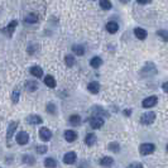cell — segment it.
Segmentation results:
<instances>
[{"instance_id":"12","label":"cell","mask_w":168,"mask_h":168,"mask_svg":"<svg viewBox=\"0 0 168 168\" xmlns=\"http://www.w3.org/2000/svg\"><path fill=\"white\" fill-rule=\"evenodd\" d=\"M17 125H18V123L17 121H12L10 124H9V128H8V133H7V138L10 140L12 139V137H13V134H14V131H15V129H17Z\"/></svg>"},{"instance_id":"25","label":"cell","mask_w":168,"mask_h":168,"mask_svg":"<svg viewBox=\"0 0 168 168\" xmlns=\"http://www.w3.org/2000/svg\"><path fill=\"white\" fill-rule=\"evenodd\" d=\"M64 62H66V64L69 66V67H72L74 64H75V57L74 56H71V54H67L66 57H64Z\"/></svg>"},{"instance_id":"33","label":"cell","mask_w":168,"mask_h":168,"mask_svg":"<svg viewBox=\"0 0 168 168\" xmlns=\"http://www.w3.org/2000/svg\"><path fill=\"white\" fill-rule=\"evenodd\" d=\"M158 34L162 36L164 41H167V30H159V32H158Z\"/></svg>"},{"instance_id":"9","label":"cell","mask_w":168,"mask_h":168,"mask_svg":"<svg viewBox=\"0 0 168 168\" xmlns=\"http://www.w3.org/2000/svg\"><path fill=\"white\" fill-rule=\"evenodd\" d=\"M64 139L67 140V142H75L76 139H77V133L76 131H74V130H66L64 131Z\"/></svg>"},{"instance_id":"35","label":"cell","mask_w":168,"mask_h":168,"mask_svg":"<svg viewBox=\"0 0 168 168\" xmlns=\"http://www.w3.org/2000/svg\"><path fill=\"white\" fill-rule=\"evenodd\" d=\"M167 86H168V84H167V82H164V84H163V90H164L165 92L168 91V87H167Z\"/></svg>"},{"instance_id":"4","label":"cell","mask_w":168,"mask_h":168,"mask_svg":"<svg viewBox=\"0 0 168 168\" xmlns=\"http://www.w3.org/2000/svg\"><path fill=\"white\" fill-rule=\"evenodd\" d=\"M154 120H155V114L152 113V111L143 114L142 118H140V121H142V124H144V125H150Z\"/></svg>"},{"instance_id":"10","label":"cell","mask_w":168,"mask_h":168,"mask_svg":"<svg viewBox=\"0 0 168 168\" xmlns=\"http://www.w3.org/2000/svg\"><path fill=\"white\" fill-rule=\"evenodd\" d=\"M134 34H135V37H137L138 39L143 41V39H145V38H147L148 33H147V30H145V29H143V28H135V29H134Z\"/></svg>"},{"instance_id":"7","label":"cell","mask_w":168,"mask_h":168,"mask_svg":"<svg viewBox=\"0 0 168 168\" xmlns=\"http://www.w3.org/2000/svg\"><path fill=\"white\" fill-rule=\"evenodd\" d=\"M39 137H41L42 140L48 142V140H51V138H52V131H51L48 128H41V130H39Z\"/></svg>"},{"instance_id":"27","label":"cell","mask_w":168,"mask_h":168,"mask_svg":"<svg viewBox=\"0 0 168 168\" xmlns=\"http://www.w3.org/2000/svg\"><path fill=\"white\" fill-rule=\"evenodd\" d=\"M23 160H24V163H27V164H30V165H33V164L36 163L34 158H33V157H30V155H24Z\"/></svg>"},{"instance_id":"13","label":"cell","mask_w":168,"mask_h":168,"mask_svg":"<svg viewBox=\"0 0 168 168\" xmlns=\"http://www.w3.org/2000/svg\"><path fill=\"white\" fill-rule=\"evenodd\" d=\"M30 74L34 77H42L43 76V70L41 69L39 66H33L30 69Z\"/></svg>"},{"instance_id":"5","label":"cell","mask_w":168,"mask_h":168,"mask_svg":"<svg viewBox=\"0 0 168 168\" xmlns=\"http://www.w3.org/2000/svg\"><path fill=\"white\" fill-rule=\"evenodd\" d=\"M157 103H158V99H157V96H150V97H147V99H144L143 100V108H145V109H149V108H153V106H155L157 105Z\"/></svg>"},{"instance_id":"6","label":"cell","mask_w":168,"mask_h":168,"mask_svg":"<svg viewBox=\"0 0 168 168\" xmlns=\"http://www.w3.org/2000/svg\"><path fill=\"white\" fill-rule=\"evenodd\" d=\"M29 142V135H28V133L25 131H19L17 134V143L20 144V145H24Z\"/></svg>"},{"instance_id":"20","label":"cell","mask_w":168,"mask_h":168,"mask_svg":"<svg viewBox=\"0 0 168 168\" xmlns=\"http://www.w3.org/2000/svg\"><path fill=\"white\" fill-rule=\"evenodd\" d=\"M85 143H86L89 147L94 145V144L96 143V135H95V134H87L86 138H85Z\"/></svg>"},{"instance_id":"36","label":"cell","mask_w":168,"mask_h":168,"mask_svg":"<svg viewBox=\"0 0 168 168\" xmlns=\"http://www.w3.org/2000/svg\"><path fill=\"white\" fill-rule=\"evenodd\" d=\"M124 114H125V115H130V114H131V110H125Z\"/></svg>"},{"instance_id":"19","label":"cell","mask_w":168,"mask_h":168,"mask_svg":"<svg viewBox=\"0 0 168 168\" xmlns=\"http://www.w3.org/2000/svg\"><path fill=\"white\" fill-rule=\"evenodd\" d=\"M90 64H91V67H94V69H99V67L103 64V59L100 57H94V58H91Z\"/></svg>"},{"instance_id":"1","label":"cell","mask_w":168,"mask_h":168,"mask_svg":"<svg viewBox=\"0 0 168 168\" xmlns=\"http://www.w3.org/2000/svg\"><path fill=\"white\" fill-rule=\"evenodd\" d=\"M154 149H155L154 144H152V143H143V144H140V147H139V153H140L142 155H148V154L153 153Z\"/></svg>"},{"instance_id":"21","label":"cell","mask_w":168,"mask_h":168,"mask_svg":"<svg viewBox=\"0 0 168 168\" xmlns=\"http://www.w3.org/2000/svg\"><path fill=\"white\" fill-rule=\"evenodd\" d=\"M24 22L25 23H29V24H34L38 22V17L36 14H28L25 18H24Z\"/></svg>"},{"instance_id":"23","label":"cell","mask_w":168,"mask_h":168,"mask_svg":"<svg viewBox=\"0 0 168 168\" xmlns=\"http://www.w3.org/2000/svg\"><path fill=\"white\" fill-rule=\"evenodd\" d=\"M100 7L104 10H110L113 8V4L110 3V0H100Z\"/></svg>"},{"instance_id":"29","label":"cell","mask_w":168,"mask_h":168,"mask_svg":"<svg viewBox=\"0 0 168 168\" xmlns=\"http://www.w3.org/2000/svg\"><path fill=\"white\" fill-rule=\"evenodd\" d=\"M108 148H109L110 150H113V152H115V153H118V152L120 150V147H119V144H118V143H110Z\"/></svg>"},{"instance_id":"37","label":"cell","mask_w":168,"mask_h":168,"mask_svg":"<svg viewBox=\"0 0 168 168\" xmlns=\"http://www.w3.org/2000/svg\"><path fill=\"white\" fill-rule=\"evenodd\" d=\"M120 2H121V3H124V4H125V3H128V2H129V0H120Z\"/></svg>"},{"instance_id":"30","label":"cell","mask_w":168,"mask_h":168,"mask_svg":"<svg viewBox=\"0 0 168 168\" xmlns=\"http://www.w3.org/2000/svg\"><path fill=\"white\" fill-rule=\"evenodd\" d=\"M128 168H143V164L142 163H138V162H134V163H130L128 165Z\"/></svg>"},{"instance_id":"14","label":"cell","mask_w":168,"mask_h":168,"mask_svg":"<svg viewBox=\"0 0 168 168\" xmlns=\"http://www.w3.org/2000/svg\"><path fill=\"white\" fill-rule=\"evenodd\" d=\"M87 89H89V91H90V92H92V94H97V92L100 91V84H99V82H96V81L90 82V84H89V86H87Z\"/></svg>"},{"instance_id":"32","label":"cell","mask_w":168,"mask_h":168,"mask_svg":"<svg viewBox=\"0 0 168 168\" xmlns=\"http://www.w3.org/2000/svg\"><path fill=\"white\" fill-rule=\"evenodd\" d=\"M37 152H38V153H46V152H47V147H46V145H39V147L37 148Z\"/></svg>"},{"instance_id":"34","label":"cell","mask_w":168,"mask_h":168,"mask_svg":"<svg viewBox=\"0 0 168 168\" xmlns=\"http://www.w3.org/2000/svg\"><path fill=\"white\" fill-rule=\"evenodd\" d=\"M137 3L144 5V4H149V3H152V0H137Z\"/></svg>"},{"instance_id":"28","label":"cell","mask_w":168,"mask_h":168,"mask_svg":"<svg viewBox=\"0 0 168 168\" xmlns=\"http://www.w3.org/2000/svg\"><path fill=\"white\" fill-rule=\"evenodd\" d=\"M19 96H20L19 91H18V90H14V91H13V95H12V100H13L14 104H17V103L19 101Z\"/></svg>"},{"instance_id":"2","label":"cell","mask_w":168,"mask_h":168,"mask_svg":"<svg viewBox=\"0 0 168 168\" xmlns=\"http://www.w3.org/2000/svg\"><path fill=\"white\" fill-rule=\"evenodd\" d=\"M17 25H18V22L17 20H12L5 28L2 29V33H3V34H5V36H8V37H12L14 30H15V28H17Z\"/></svg>"},{"instance_id":"15","label":"cell","mask_w":168,"mask_h":168,"mask_svg":"<svg viewBox=\"0 0 168 168\" xmlns=\"http://www.w3.org/2000/svg\"><path fill=\"white\" fill-rule=\"evenodd\" d=\"M25 89H27L29 92H33V91H36V90L38 89V84H37L36 81H27Z\"/></svg>"},{"instance_id":"11","label":"cell","mask_w":168,"mask_h":168,"mask_svg":"<svg viewBox=\"0 0 168 168\" xmlns=\"http://www.w3.org/2000/svg\"><path fill=\"white\" fill-rule=\"evenodd\" d=\"M118 29H119V24H118L116 22H109V23L106 24V30H108L109 33H111V34L116 33Z\"/></svg>"},{"instance_id":"16","label":"cell","mask_w":168,"mask_h":168,"mask_svg":"<svg viewBox=\"0 0 168 168\" xmlns=\"http://www.w3.org/2000/svg\"><path fill=\"white\" fill-rule=\"evenodd\" d=\"M27 121H28L29 124L36 125V124H41V123H42V118H39L38 115H30L29 118H27Z\"/></svg>"},{"instance_id":"24","label":"cell","mask_w":168,"mask_h":168,"mask_svg":"<svg viewBox=\"0 0 168 168\" xmlns=\"http://www.w3.org/2000/svg\"><path fill=\"white\" fill-rule=\"evenodd\" d=\"M44 167H47V168H54V167H57V162L53 158H47V159H44Z\"/></svg>"},{"instance_id":"18","label":"cell","mask_w":168,"mask_h":168,"mask_svg":"<svg viewBox=\"0 0 168 168\" xmlns=\"http://www.w3.org/2000/svg\"><path fill=\"white\" fill-rule=\"evenodd\" d=\"M44 84H46V86H48V87H51V89H54L56 87V80L53 79V76H46L44 77Z\"/></svg>"},{"instance_id":"22","label":"cell","mask_w":168,"mask_h":168,"mask_svg":"<svg viewBox=\"0 0 168 168\" xmlns=\"http://www.w3.org/2000/svg\"><path fill=\"white\" fill-rule=\"evenodd\" d=\"M113 162H114V159L111 157H104V158H101V160H100V164H101L103 167H109V165L113 164Z\"/></svg>"},{"instance_id":"8","label":"cell","mask_w":168,"mask_h":168,"mask_svg":"<svg viewBox=\"0 0 168 168\" xmlns=\"http://www.w3.org/2000/svg\"><path fill=\"white\" fill-rule=\"evenodd\" d=\"M63 162L66 164H72L76 162V153L75 152H69V153H66L64 157H63Z\"/></svg>"},{"instance_id":"3","label":"cell","mask_w":168,"mask_h":168,"mask_svg":"<svg viewBox=\"0 0 168 168\" xmlns=\"http://www.w3.org/2000/svg\"><path fill=\"white\" fill-rule=\"evenodd\" d=\"M89 123H90L91 128H94V129H100V128L104 125V119L100 118V116H97V115H94V116L89 120Z\"/></svg>"},{"instance_id":"31","label":"cell","mask_w":168,"mask_h":168,"mask_svg":"<svg viewBox=\"0 0 168 168\" xmlns=\"http://www.w3.org/2000/svg\"><path fill=\"white\" fill-rule=\"evenodd\" d=\"M47 111L51 114H56V106L53 104H48L47 105Z\"/></svg>"},{"instance_id":"26","label":"cell","mask_w":168,"mask_h":168,"mask_svg":"<svg viewBox=\"0 0 168 168\" xmlns=\"http://www.w3.org/2000/svg\"><path fill=\"white\" fill-rule=\"evenodd\" d=\"M70 123L72 125H79L81 123V118L79 115H72V116H70Z\"/></svg>"},{"instance_id":"17","label":"cell","mask_w":168,"mask_h":168,"mask_svg":"<svg viewBox=\"0 0 168 168\" xmlns=\"http://www.w3.org/2000/svg\"><path fill=\"white\" fill-rule=\"evenodd\" d=\"M72 52H74L75 54H77V56H84V54H85V48H84V46H81V44H75V46L72 47Z\"/></svg>"}]
</instances>
